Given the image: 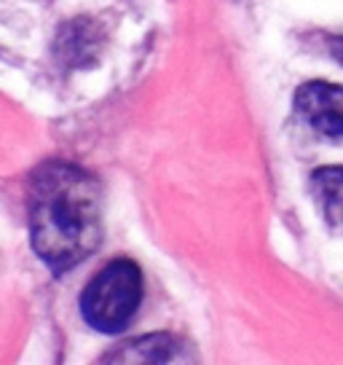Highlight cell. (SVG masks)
Instances as JSON below:
<instances>
[{"mask_svg": "<svg viewBox=\"0 0 343 365\" xmlns=\"http://www.w3.org/2000/svg\"><path fill=\"white\" fill-rule=\"evenodd\" d=\"M27 212L35 255L57 277L92 258L102 242V188L78 164H41L30 178Z\"/></svg>", "mask_w": 343, "mask_h": 365, "instance_id": "obj_1", "label": "cell"}, {"mask_svg": "<svg viewBox=\"0 0 343 365\" xmlns=\"http://www.w3.org/2000/svg\"><path fill=\"white\" fill-rule=\"evenodd\" d=\"M142 304V272L134 261L107 263L80 296V314L97 333H121Z\"/></svg>", "mask_w": 343, "mask_h": 365, "instance_id": "obj_2", "label": "cell"}, {"mask_svg": "<svg viewBox=\"0 0 343 365\" xmlns=\"http://www.w3.org/2000/svg\"><path fill=\"white\" fill-rule=\"evenodd\" d=\"M330 54L343 65V38H330Z\"/></svg>", "mask_w": 343, "mask_h": 365, "instance_id": "obj_6", "label": "cell"}, {"mask_svg": "<svg viewBox=\"0 0 343 365\" xmlns=\"http://www.w3.org/2000/svg\"><path fill=\"white\" fill-rule=\"evenodd\" d=\"M311 194L335 231L343 234V167H322L311 175Z\"/></svg>", "mask_w": 343, "mask_h": 365, "instance_id": "obj_5", "label": "cell"}, {"mask_svg": "<svg viewBox=\"0 0 343 365\" xmlns=\"http://www.w3.org/2000/svg\"><path fill=\"white\" fill-rule=\"evenodd\" d=\"M295 110L324 140H343V86L311 81L295 91Z\"/></svg>", "mask_w": 343, "mask_h": 365, "instance_id": "obj_3", "label": "cell"}, {"mask_svg": "<svg viewBox=\"0 0 343 365\" xmlns=\"http://www.w3.org/2000/svg\"><path fill=\"white\" fill-rule=\"evenodd\" d=\"M188 352L191 349L180 339L156 333V336H142L134 341H126L105 360H110V363H183V360H191Z\"/></svg>", "mask_w": 343, "mask_h": 365, "instance_id": "obj_4", "label": "cell"}]
</instances>
